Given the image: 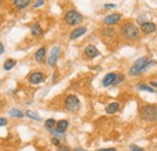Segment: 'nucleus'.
Here are the masks:
<instances>
[{
  "label": "nucleus",
  "mask_w": 157,
  "mask_h": 151,
  "mask_svg": "<svg viewBox=\"0 0 157 151\" xmlns=\"http://www.w3.org/2000/svg\"><path fill=\"white\" fill-rule=\"evenodd\" d=\"M120 34L122 38H124L126 40L129 41H134L138 40L140 37V29L133 22H124L121 27H120Z\"/></svg>",
  "instance_id": "f257e3e1"
},
{
  "label": "nucleus",
  "mask_w": 157,
  "mask_h": 151,
  "mask_svg": "<svg viewBox=\"0 0 157 151\" xmlns=\"http://www.w3.org/2000/svg\"><path fill=\"white\" fill-rule=\"evenodd\" d=\"M140 116L144 121H147V122L157 121V105H152V104L144 105L140 110Z\"/></svg>",
  "instance_id": "f03ea898"
},
{
  "label": "nucleus",
  "mask_w": 157,
  "mask_h": 151,
  "mask_svg": "<svg viewBox=\"0 0 157 151\" xmlns=\"http://www.w3.org/2000/svg\"><path fill=\"white\" fill-rule=\"evenodd\" d=\"M64 22L65 24L70 25V27H75V25H78L80 23H82L83 21V16L76 11V10H69L65 15H64Z\"/></svg>",
  "instance_id": "7ed1b4c3"
},
{
  "label": "nucleus",
  "mask_w": 157,
  "mask_h": 151,
  "mask_svg": "<svg viewBox=\"0 0 157 151\" xmlns=\"http://www.w3.org/2000/svg\"><path fill=\"white\" fill-rule=\"evenodd\" d=\"M64 108L70 111V113H75L80 110L81 108V103H80V99L75 95H69L65 97L64 99Z\"/></svg>",
  "instance_id": "20e7f679"
},
{
  "label": "nucleus",
  "mask_w": 157,
  "mask_h": 151,
  "mask_svg": "<svg viewBox=\"0 0 157 151\" xmlns=\"http://www.w3.org/2000/svg\"><path fill=\"white\" fill-rule=\"evenodd\" d=\"M147 60H149L147 57H140V58H138L137 60L134 62V64L132 65V68L129 69V75L136 76L141 74L144 72V69H145V64L147 63Z\"/></svg>",
  "instance_id": "39448f33"
},
{
  "label": "nucleus",
  "mask_w": 157,
  "mask_h": 151,
  "mask_svg": "<svg viewBox=\"0 0 157 151\" xmlns=\"http://www.w3.org/2000/svg\"><path fill=\"white\" fill-rule=\"evenodd\" d=\"M121 19H122V15H121V14H117V12H114V14H110V15L105 16V17L103 18V23H104L105 25L113 27V25L120 23Z\"/></svg>",
  "instance_id": "423d86ee"
},
{
  "label": "nucleus",
  "mask_w": 157,
  "mask_h": 151,
  "mask_svg": "<svg viewBox=\"0 0 157 151\" xmlns=\"http://www.w3.org/2000/svg\"><path fill=\"white\" fill-rule=\"evenodd\" d=\"M59 53H60V48L59 46H55L50 53V56L47 57V64L51 67V68H55L56 64H57V60L59 58Z\"/></svg>",
  "instance_id": "0eeeda50"
},
{
  "label": "nucleus",
  "mask_w": 157,
  "mask_h": 151,
  "mask_svg": "<svg viewBox=\"0 0 157 151\" xmlns=\"http://www.w3.org/2000/svg\"><path fill=\"white\" fill-rule=\"evenodd\" d=\"M45 74L41 72H33L28 75V81L30 85H39L41 82L45 81Z\"/></svg>",
  "instance_id": "6e6552de"
},
{
  "label": "nucleus",
  "mask_w": 157,
  "mask_h": 151,
  "mask_svg": "<svg viewBox=\"0 0 157 151\" xmlns=\"http://www.w3.org/2000/svg\"><path fill=\"white\" fill-rule=\"evenodd\" d=\"M83 53H85V56L87 57V58H90V59H93V58H96L97 56H99L98 48L94 45H87L85 47Z\"/></svg>",
  "instance_id": "1a4fd4ad"
},
{
  "label": "nucleus",
  "mask_w": 157,
  "mask_h": 151,
  "mask_svg": "<svg viewBox=\"0 0 157 151\" xmlns=\"http://www.w3.org/2000/svg\"><path fill=\"white\" fill-rule=\"evenodd\" d=\"M86 33H87V27H78V28L73 29V32H71L70 35H69V39H70V40H76V39H78L80 37L85 35Z\"/></svg>",
  "instance_id": "9d476101"
},
{
  "label": "nucleus",
  "mask_w": 157,
  "mask_h": 151,
  "mask_svg": "<svg viewBox=\"0 0 157 151\" xmlns=\"http://www.w3.org/2000/svg\"><path fill=\"white\" fill-rule=\"evenodd\" d=\"M140 30L144 34H151V33H154L156 30V24L152 23V22H144L140 25Z\"/></svg>",
  "instance_id": "9b49d317"
},
{
  "label": "nucleus",
  "mask_w": 157,
  "mask_h": 151,
  "mask_svg": "<svg viewBox=\"0 0 157 151\" xmlns=\"http://www.w3.org/2000/svg\"><path fill=\"white\" fill-rule=\"evenodd\" d=\"M32 0H12V5L16 10L22 11V10H25L29 5H30Z\"/></svg>",
  "instance_id": "f8f14e48"
},
{
  "label": "nucleus",
  "mask_w": 157,
  "mask_h": 151,
  "mask_svg": "<svg viewBox=\"0 0 157 151\" xmlns=\"http://www.w3.org/2000/svg\"><path fill=\"white\" fill-rule=\"evenodd\" d=\"M116 76H117L116 73H109V74H106V75L104 76L103 81H101V85H103L104 87L113 86V85H114V81H115V79H116Z\"/></svg>",
  "instance_id": "ddd939ff"
},
{
  "label": "nucleus",
  "mask_w": 157,
  "mask_h": 151,
  "mask_svg": "<svg viewBox=\"0 0 157 151\" xmlns=\"http://www.w3.org/2000/svg\"><path fill=\"white\" fill-rule=\"evenodd\" d=\"M34 59L40 64L45 62V59H46V47L45 46H41L40 48H38V51L34 55Z\"/></svg>",
  "instance_id": "4468645a"
},
{
  "label": "nucleus",
  "mask_w": 157,
  "mask_h": 151,
  "mask_svg": "<svg viewBox=\"0 0 157 151\" xmlns=\"http://www.w3.org/2000/svg\"><path fill=\"white\" fill-rule=\"evenodd\" d=\"M30 33H32L33 37H41V35L44 34V29H42V27L40 25V23L35 22V23H33V24L30 25Z\"/></svg>",
  "instance_id": "2eb2a0df"
},
{
  "label": "nucleus",
  "mask_w": 157,
  "mask_h": 151,
  "mask_svg": "<svg viewBox=\"0 0 157 151\" xmlns=\"http://www.w3.org/2000/svg\"><path fill=\"white\" fill-rule=\"evenodd\" d=\"M69 127V122L67 120H59L56 122V127H55V131H57L59 133H64Z\"/></svg>",
  "instance_id": "dca6fc26"
},
{
  "label": "nucleus",
  "mask_w": 157,
  "mask_h": 151,
  "mask_svg": "<svg viewBox=\"0 0 157 151\" xmlns=\"http://www.w3.org/2000/svg\"><path fill=\"white\" fill-rule=\"evenodd\" d=\"M120 110V103L117 102H114V103H110L106 108H105V111L106 114H109V115H114V114H116Z\"/></svg>",
  "instance_id": "f3484780"
},
{
  "label": "nucleus",
  "mask_w": 157,
  "mask_h": 151,
  "mask_svg": "<svg viewBox=\"0 0 157 151\" xmlns=\"http://www.w3.org/2000/svg\"><path fill=\"white\" fill-rule=\"evenodd\" d=\"M17 65V60L16 59H13V58H7L5 62H4V69L6 70V72H10V70H12Z\"/></svg>",
  "instance_id": "a211bd4d"
},
{
  "label": "nucleus",
  "mask_w": 157,
  "mask_h": 151,
  "mask_svg": "<svg viewBox=\"0 0 157 151\" xmlns=\"http://www.w3.org/2000/svg\"><path fill=\"white\" fill-rule=\"evenodd\" d=\"M9 116L12 117V118H23L25 116V114L20 109H17V108H12V109L9 110Z\"/></svg>",
  "instance_id": "6ab92c4d"
},
{
  "label": "nucleus",
  "mask_w": 157,
  "mask_h": 151,
  "mask_svg": "<svg viewBox=\"0 0 157 151\" xmlns=\"http://www.w3.org/2000/svg\"><path fill=\"white\" fill-rule=\"evenodd\" d=\"M56 120L55 118H47L46 121H45V128L48 131V132H51V131H53L55 130V127H56Z\"/></svg>",
  "instance_id": "aec40b11"
},
{
  "label": "nucleus",
  "mask_w": 157,
  "mask_h": 151,
  "mask_svg": "<svg viewBox=\"0 0 157 151\" xmlns=\"http://www.w3.org/2000/svg\"><path fill=\"white\" fill-rule=\"evenodd\" d=\"M101 34L105 37V38H114L115 37V29L113 28V27H108V28H104L103 29V32H101Z\"/></svg>",
  "instance_id": "412c9836"
},
{
  "label": "nucleus",
  "mask_w": 157,
  "mask_h": 151,
  "mask_svg": "<svg viewBox=\"0 0 157 151\" xmlns=\"http://www.w3.org/2000/svg\"><path fill=\"white\" fill-rule=\"evenodd\" d=\"M137 87L138 90H140V91H146V92H150V93H155V90L152 87L145 85V83H138Z\"/></svg>",
  "instance_id": "4be33fe9"
},
{
  "label": "nucleus",
  "mask_w": 157,
  "mask_h": 151,
  "mask_svg": "<svg viewBox=\"0 0 157 151\" xmlns=\"http://www.w3.org/2000/svg\"><path fill=\"white\" fill-rule=\"evenodd\" d=\"M25 116L32 118V120H35V121H40L41 120V117H40L39 115L36 113H34V111H32V110H27L25 111Z\"/></svg>",
  "instance_id": "5701e85b"
},
{
  "label": "nucleus",
  "mask_w": 157,
  "mask_h": 151,
  "mask_svg": "<svg viewBox=\"0 0 157 151\" xmlns=\"http://www.w3.org/2000/svg\"><path fill=\"white\" fill-rule=\"evenodd\" d=\"M123 80H124V75H123V74H117V76H116V79H115L113 86H117V85H120Z\"/></svg>",
  "instance_id": "b1692460"
},
{
  "label": "nucleus",
  "mask_w": 157,
  "mask_h": 151,
  "mask_svg": "<svg viewBox=\"0 0 157 151\" xmlns=\"http://www.w3.org/2000/svg\"><path fill=\"white\" fill-rule=\"evenodd\" d=\"M44 4H45V0H36L33 4V9H39L41 6H44Z\"/></svg>",
  "instance_id": "393cba45"
},
{
  "label": "nucleus",
  "mask_w": 157,
  "mask_h": 151,
  "mask_svg": "<svg viewBox=\"0 0 157 151\" xmlns=\"http://www.w3.org/2000/svg\"><path fill=\"white\" fill-rule=\"evenodd\" d=\"M129 150H131V151H145V150H144V149H141V148H139V146H137V145H134V144L129 146Z\"/></svg>",
  "instance_id": "a878e982"
},
{
  "label": "nucleus",
  "mask_w": 157,
  "mask_h": 151,
  "mask_svg": "<svg viewBox=\"0 0 157 151\" xmlns=\"http://www.w3.org/2000/svg\"><path fill=\"white\" fill-rule=\"evenodd\" d=\"M6 125H7V118L0 117V127H5Z\"/></svg>",
  "instance_id": "bb28decb"
},
{
  "label": "nucleus",
  "mask_w": 157,
  "mask_h": 151,
  "mask_svg": "<svg viewBox=\"0 0 157 151\" xmlns=\"http://www.w3.org/2000/svg\"><path fill=\"white\" fill-rule=\"evenodd\" d=\"M51 143L53 144V145H56V146H58L59 145V139L57 138V137H53L52 139H51Z\"/></svg>",
  "instance_id": "cd10ccee"
},
{
  "label": "nucleus",
  "mask_w": 157,
  "mask_h": 151,
  "mask_svg": "<svg viewBox=\"0 0 157 151\" xmlns=\"http://www.w3.org/2000/svg\"><path fill=\"white\" fill-rule=\"evenodd\" d=\"M59 151H71V150L67 145H59Z\"/></svg>",
  "instance_id": "c85d7f7f"
},
{
  "label": "nucleus",
  "mask_w": 157,
  "mask_h": 151,
  "mask_svg": "<svg viewBox=\"0 0 157 151\" xmlns=\"http://www.w3.org/2000/svg\"><path fill=\"white\" fill-rule=\"evenodd\" d=\"M104 7H105V9H115L116 5H115V4H105Z\"/></svg>",
  "instance_id": "c756f323"
},
{
  "label": "nucleus",
  "mask_w": 157,
  "mask_h": 151,
  "mask_svg": "<svg viewBox=\"0 0 157 151\" xmlns=\"http://www.w3.org/2000/svg\"><path fill=\"white\" fill-rule=\"evenodd\" d=\"M5 52V47H4V44L0 41V55H2Z\"/></svg>",
  "instance_id": "7c9ffc66"
},
{
  "label": "nucleus",
  "mask_w": 157,
  "mask_h": 151,
  "mask_svg": "<svg viewBox=\"0 0 157 151\" xmlns=\"http://www.w3.org/2000/svg\"><path fill=\"white\" fill-rule=\"evenodd\" d=\"M98 151H116V149H114V148H110V149H99Z\"/></svg>",
  "instance_id": "2f4dec72"
},
{
  "label": "nucleus",
  "mask_w": 157,
  "mask_h": 151,
  "mask_svg": "<svg viewBox=\"0 0 157 151\" xmlns=\"http://www.w3.org/2000/svg\"><path fill=\"white\" fill-rule=\"evenodd\" d=\"M152 87H157V82L156 81H151V83H150Z\"/></svg>",
  "instance_id": "473e14b6"
},
{
  "label": "nucleus",
  "mask_w": 157,
  "mask_h": 151,
  "mask_svg": "<svg viewBox=\"0 0 157 151\" xmlns=\"http://www.w3.org/2000/svg\"><path fill=\"white\" fill-rule=\"evenodd\" d=\"M4 1H5V0H0V7H2V5H4Z\"/></svg>",
  "instance_id": "72a5a7b5"
},
{
  "label": "nucleus",
  "mask_w": 157,
  "mask_h": 151,
  "mask_svg": "<svg viewBox=\"0 0 157 151\" xmlns=\"http://www.w3.org/2000/svg\"><path fill=\"white\" fill-rule=\"evenodd\" d=\"M74 151H85V150H82V149H75Z\"/></svg>",
  "instance_id": "f704fd0d"
},
{
  "label": "nucleus",
  "mask_w": 157,
  "mask_h": 151,
  "mask_svg": "<svg viewBox=\"0 0 157 151\" xmlns=\"http://www.w3.org/2000/svg\"><path fill=\"white\" fill-rule=\"evenodd\" d=\"M11 1H12V0H11Z\"/></svg>",
  "instance_id": "c9c22d12"
}]
</instances>
